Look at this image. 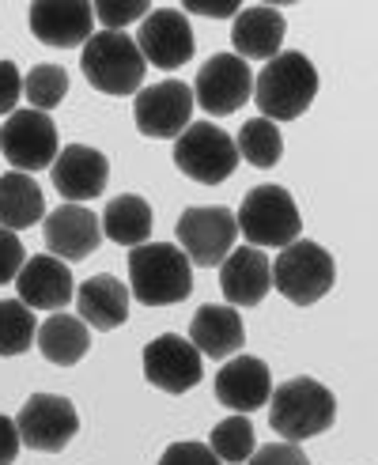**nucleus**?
<instances>
[{
	"instance_id": "1",
	"label": "nucleus",
	"mask_w": 378,
	"mask_h": 465,
	"mask_svg": "<svg viewBox=\"0 0 378 465\" xmlns=\"http://www.w3.org/2000/svg\"><path fill=\"white\" fill-rule=\"evenodd\" d=\"M250 99H257V110H262L265 122H295L318 99V68L299 50L276 54L257 73Z\"/></svg>"
},
{
	"instance_id": "2",
	"label": "nucleus",
	"mask_w": 378,
	"mask_h": 465,
	"mask_svg": "<svg viewBox=\"0 0 378 465\" xmlns=\"http://www.w3.org/2000/svg\"><path fill=\"white\" fill-rule=\"evenodd\" d=\"M337 420V398L318 379H288L273 386L269 393V424L276 428L280 443H306L333 428Z\"/></svg>"
},
{
	"instance_id": "3",
	"label": "nucleus",
	"mask_w": 378,
	"mask_h": 465,
	"mask_svg": "<svg viewBox=\"0 0 378 465\" xmlns=\"http://www.w3.org/2000/svg\"><path fill=\"white\" fill-rule=\"evenodd\" d=\"M129 295L144 307H171L194 292V265L171 242H144L129 250Z\"/></svg>"
},
{
	"instance_id": "4",
	"label": "nucleus",
	"mask_w": 378,
	"mask_h": 465,
	"mask_svg": "<svg viewBox=\"0 0 378 465\" xmlns=\"http://www.w3.org/2000/svg\"><path fill=\"white\" fill-rule=\"evenodd\" d=\"M80 68L94 91L103 95H136L140 84H144L148 64L140 57L136 42L125 31H94L84 42V57Z\"/></svg>"
},
{
	"instance_id": "5",
	"label": "nucleus",
	"mask_w": 378,
	"mask_h": 465,
	"mask_svg": "<svg viewBox=\"0 0 378 465\" xmlns=\"http://www.w3.org/2000/svg\"><path fill=\"white\" fill-rule=\"evenodd\" d=\"M234 227H239V235L254 250H265V246L284 250L299 239L303 216L295 197L284 185H257V190L243 197L239 213H234Z\"/></svg>"
},
{
	"instance_id": "6",
	"label": "nucleus",
	"mask_w": 378,
	"mask_h": 465,
	"mask_svg": "<svg viewBox=\"0 0 378 465\" xmlns=\"http://www.w3.org/2000/svg\"><path fill=\"white\" fill-rule=\"evenodd\" d=\"M273 265V288L295 307H311L318 299H325L337 284V262L333 253L318 242L295 239L292 246H284L276 253Z\"/></svg>"
},
{
	"instance_id": "7",
	"label": "nucleus",
	"mask_w": 378,
	"mask_h": 465,
	"mask_svg": "<svg viewBox=\"0 0 378 465\" xmlns=\"http://www.w3.org/2000/svg\"><path fill=\"white\" fill-rule=\"evenodd\" d=\"M174 167L201 185H220L239 167L234 141L212 122H189L174 136Z\"/></svg>"
},
{
	"instance_id": "8",
	"label": "nucleus",
	"mask_w": 378,
	"mask_h": 465,
	"mask_svg": "<svg viewBox=\"0 0 378 465\" xmlns=\"http://www.w3.org/2000/svg\"><path fill=\"white\" fill-rule=\"evenodd\" d=\"M239 242L234 213L224 204H194L178 216V250L189 258V265L216 269Z\"/></svg>"
},
{
	"instance_id": "9",
	"label": "nucleus",
	"mask_w": 378,
	"mask_h": 465,
	"mask_svg": "<svg viewBox=\"0 0 378 465\" xmlns=\"http://www.w3.org/2000/svg\"><path fill=\"white\" fill-rule=\"evenodd\" d=\"M15 431H19V447L57 454L76 439L80 412L61 393H31L15 416Z\"/></svg>"
},
{
	"instance_id": "10",
	"label": "nucleus",
	"mask_w": 378,
	"mask_h": 465,
	"mask_svg": "<svg viewBox=\"0 0 378 465\" xmlns=\"http://www.w3.org/2000/svg\"><path fill=\"white\" fill-rule=\"evenodd\" d=\"M0 152L12 163V171L35 174L54 167V159L61 152L57 125L50 122V114L38 110H15L8 114V122L0 125Z\"/></svg>"
},
{
	"instance_id": "11",
	"label": "nucleus",
	"mask_w": 378,
	"mask_h": 465,
	"mask_svg": "<svg viewBox=\"0 0 378 465\" xmlns=\"http://www.w3.org/2000/svg\"><path fill=\"white\" fill-rule=\"evenodd\" d=\"M194 91V103L212 114V118H227V114L243 110L250 103V91H254V73L243 57L234 54H216L201 64L197 84L189 87Z\"/></svg>"
},
{
	"instance_id": "12",
	"label": "nucleus",
	"mask_w": 378,
	"mask_h": 465,
	"mask_svg": "<svg viewBox=\"0 0 378 465\" xmlns=\"http://www.w3.org/2000/svg\"><path fill=\"white\" fill-rule=\"evenodd\" d=\"M133 42L140 57H144V64H155L163 73L167 68H182L197 50L194 31H189V15L182 8H152L140 19V31Z\"/></svg>"
},
{
	"instance_id": "13",
	"label": "nucleus",
	"mask_w": 378,
	"mask_h": 465,
	"mask_svg": "<svg viewBox=\"0 0 378 465\" xmlns=\"http://www.w3.org/2000/svg\"><path fill=\"white\" fill-rule=\"evenodd\" d=\"M189 118H194V91H189V84L167 80V84H152L144 91H136L133 122L148 141L178 136L189 125Z\"/></svg>"
},
{
	"instance_id": "14",
	"label": "nucleus",
	"mask_w": 378,
	"mask_h": 465,
	"mask_svg": "<svg viewBox=\"0 0 378 465\" xmlns=\"http://www.w3.org/2000/svg\"><path fill=\"white\" fill-rule=\"evenodd\" d=\"M54 190L65 197V204H84L106 193L110 182V163L99 148L91 144H68L57 152L54 167H50Z\"/></svg>"
},
{
	"instance_id": "15",
	"label": "nucleus",
	"mask_w": 378,
	"mask_h": 465,
	"mask_svg": "<svg viewBox=\"0 0 378 465\" xmlns=\"http://www.w3.org/2000/svg\"><path fill=\"white\" fill-rule=\"evenodd\" d=\"M204 375V363L201 352L185 337L174 333H163L155 341H148L144 348V379L155 390H167V393H189Z\"/></svg>"
},
{
	"instance_id": "16",
	"label": "nucleus",
	"mask_w": 378,
	"mask_h": 465,
	"mask_svg": "<svg viewBox=\"0 0 378 465\" xmlns=\"http://www.w3.org/2000/svg\"><path fill=\"white\" fill-rule=\"evenodd\" d=\"M269 393H273V371L257 356H231L216 371V401L227 405L234 416H246L269 405Z\"/></svg>"
},
{
	"instance_id": "17",
	"label": "nucleus",
	"mask_w": 378,
	"mask_h": 465,
	"mask_svg": "<svg viewBox=\"0 0 378 465\" xmlns=\"http://www.w3.org/2000/svg\"><path fill=\"white\" fill-rule=\"evenodd\" d=\"M45 250L50 258L57 262H84L91 258L94 250L103 242V231H99V216L91 213L84 204H61L45 216Z\"/></svg>"
},
{
	"instance_id": "18",
	"label": "nucleus",
	"mask_w": 378,
	"mask_h": 465,
	"mask_svg": "<svg viewBox=\"0 0 378 465\" xmlns=\"http://www.w3.org/2000/svg\"><path fill=\"white\" fill-rule=\"evenodd\" d=\"M31 31L42 45L73 50V45H84L94 35V12L87 0H35Z\"/></svg>"
},
{
	"instance_id": "19",
	"label": "nucleus",
	"mask_w": 378,
	"mask_h": 465,
	"mask_svg": "<svg viewBox=\"0 0 378 465\" xmlns=\"http://www.w3.org/2000/svg\"><path fill=\"white\" fill-rule=\"evenodd\" d=\"M15 292H19V303L31 307V311H61L73 303L76 295V281L68 272L65 262L50 258V253H35V258L23 262L19 276H15Z\"/></svg>"
},
{
	"instance_id": "20",
	"label": "nucleus",
	"mask_w": 378,
	"mask_h": 465,
	"mask_svg": "<svg viewBox=\"0 0 378 465\" xmlns=\"http://www.w3.org/2000/svg\"><path fill=\"white\" fill-rule=\"evenodd\" d=\"M220 292L227 307H257L273 292V265L265 250L234 246L220 262Z\"/></svg>"
},
{
	"instance_id": "21",
	"label": "nucleus",
	"mask_w": 378,
	"mask_h": 465,
	"mask_svg": "<svg viewBox=\"0 0 378 465\" xmlns=\"http://www.w3.org/2000/svg\"><path fill=\"white\" fill-rule=\"evenodd\" d=\"M185 341L208 360H231L246 344V325H243V318H239L234 307L208 303V307H201L194 314V322H189V337Z\"/></svg>"
},
{
	"instance_id": "22",
	"label": "nucleus",
	"mask_w": 378,
	"mask_h": 465,
	"mask_svg": "<svg viewBox=\"0 0 378 465\" xmlns=\"http://www.w3.org/2000/svg\"><path fill=\"white\" fill-rule=\"evenodd\" d=\"M231 42H234V57H250V61H273L284 45V15L269 5H254V8H239L234 12V27H231Z\"/></svg>"
},
{
	"instance_id": "23",
	"label": "nucleus",
	"mask_w": 378,
	"mask_h": 465,
	"mask_svg": "<svg viewBox=\"0 0 378 465\" xmlns=\"http://www.w3.org/2000/svg\"><path fill=\"white\" fill-rule=\"evenodd\" d=\"M129 288L117 276H91L76 288V311L87 330H117L129 318Z\"/></svg>"
},
{
	"instance_id": "24",
	"label": "nucleus",
	"mask_w": 378,
	"mask_h": 465,
	"mask_svg": "<svg viewBox=\"0 0 378 465\" xmlns=\"http://www.w3.org/2000/svg\"><path fill=\"white\" fill-rule=\"evenodd\" d=\"M35 344L42 348V356L57 363V367H73L80 363L87 352H91V330L76 318V314H50L42 325H38V333H35Z\"/></svg>"
},
{
	"instance_id": "25",
	"label": "nucleus",
	"mask_w": 378,
	"mask_h": 465,
	"mask_svg": "<svg viewBox=\"0 0 378 465\" xmlns=\"http://www.w3.org/2000/svg\"><path fill=\"white\" fill-rule=\"evenodd\" d=\"M42 216H45L42 185L31 174H19V171L0 174V227L15 235V231L42 223Z\"/></svg>"
},
{
	"instance_id": "26",
	"label": "nucleus",
	"mask_w": 378,
	"mask_h": 465,
	"mask_svg": "<svg viewBox=\"0 0 378 465\" xmlns=\"http://www.w3.org/2000/svg\"><path fill=\"white\" fill-rule=\"evenodd\" d=\"M152 204L136 193H117L106 201V213L99 216V231L117 246H144L152 239Z\"/></svg>"
},
{
	"instance_id": "27",
	"label": "nucleus",
	"mask_w": 378,
	"mask_h": 465,
	"mask_svg": "<svg viewBox=\"0 0 378 465\" xmlns=\"http://www.w3.org/2000/svg\"><path fill=\"white\" fill-rule=\"evenodd\" d=\"M234 141V152L239 159H246L250 167L257 171H273L280 155H284V136H280V125L265 122V118H254L239 129V136H231Z\"/></svg>"
},
{
	"instance_id": "28",
	"label": "nucleus",
	"mask_w": 378,
	"mask_h": 465,
	"mask_svg": "<svg viewBox=\"0 0 378 465\" xmlns=\"http://www.w3.org/2000/svg\"><path fill=\"white\" fill-rule=\"evenodd\" d=\"M254 447H257V439H254V424L246 420V416H227V420L216 424L212 435H208V450L220 458V465L250 461Z\"/></svg>"
},
{
	"instance_id": "29",
	"label": "nucleus",
	"mask_w": 378,
	"mask_h": 465,
	"mask_svg": "<svg viewBox=\"0 0 378 465\" xmlns=\"http://www.w3.org/2000/svg\"><path fill=\"white\" fill-rule=\"evenodd\" d=\"M38 318L19 299H0V356H23L35 344Z\"/></svg>"
},
{
	"instance_id": "30",
	"label": "nucleus",
	"mask_w": 378,
	"mask_h": 465,
	"mask_svg": "<svg viewBox=\"0 0 378 465\" xmlns=\"http://www.w3.org/2000/svg\"><path fill=\"white\" fill-rule=\"evenodd\" d=\"M23 95H27L31 110L50 114L68 95V73L61 64H38V68H31V73L23 76Z\"/></svg>"
},
{
	"instance_id": "31",
	"label": "nucleus",
	"mask_w": 378,
	"mask_h": 465,
	"mask_svg": "<svg viewBox=\"0 0 378 465\" xmlns=\"http://www.w3.org/2000/svg\"><path fill=\"white\" fill-rule=\"evenodd\" d=\"M91 12L103 23V31H125L129 23L144 19L152 5L148 0H99V5H91Z\"/></svg>"
},
{
	"instance_id": "32",
	"label": "nucleus",
	"mask_w": 378,
	"mask_h": 465,
	"mask_svg": "<svg viewBox=\"0 0 378 465\" xmlns=\"http://www.w3.org/2000/svg\"><path fill=\"white\" fill-rule=\"evenodd\" d=\"M155 465H220V458L212 454L204 443H194V439H182V443H171L163 450V458Z\"/></svg>"
},
{
	"instance_id": "33",
	"label": "nucleus",
	"mask_w": 378,
	"mask_h": 465,
	"mask_svg": "<svg viewBox=\"0 0 378 465\" xmlns=\"http://www.w3.org/2000/svg\"><path fill=\"white\" fill-rule=\"evenodd\" d=\"M23 262H27V250H23L19 235L0 227V284H12L23 269Z\"/></svg>"
},
{
	"instance_id": "34",
	"label": "nucleus",
	"mask_w": 378,
	"mask_h": 465,
	"mask_svg": "<svg viewBox=\"0 0 378 465\" xmlns=\"http://www.w3.org/2000/svg\"><path fill=\"white\" fill-rule=\"evenodd\" d=\"M246 465H311L295 443H265V447H254Z\"/></svg>"
},
{
	"instance_id": "35",
	"label": "nucleus",
	"mask_w": 378,
	"mask_h": 465,
	"mask_svg": "<svg viewBox=\"0 0 378 465\" xmlns=\"http://www.w3.org/2000/svg\"><path fill=\"white\" fill-rule=\"evenodd\" d=\"M19 95H23V76L19 68L12 61H0V118H8V114H15L19 106Z\"/></svg>"
},
{
	"instance_id": "36",
	"label": "nucleus",
	"mask_w": 378,
	"mask_h": 465,
	"mask_svg": "<svg viewBox=\"0 0 378 465\" xmlns=\"http://www.w3.org/2000/svg\"><path fill=\"white\" fill-rule=\"evenodd\" d=\"M15 454H19V431H15V420L0 412V465H12Z\"/></svg>"
},
{
	"instance_id": "37",
	"label": "nucleus",
	"mask_w": 378,
	"mask_h": 465,
	"mask_svg": "<svg viewBox=\"0 0 378 465\" xmlns=\"http://www.w3.org/2000/svg\"><path fill=\"white\" fill-rule=\"evenodd\" d=\"M185 12L208 15V19H227V15L239 12V5H234V0H227V5H201V0H185Z\"/></svg>"
}]
</instances>
